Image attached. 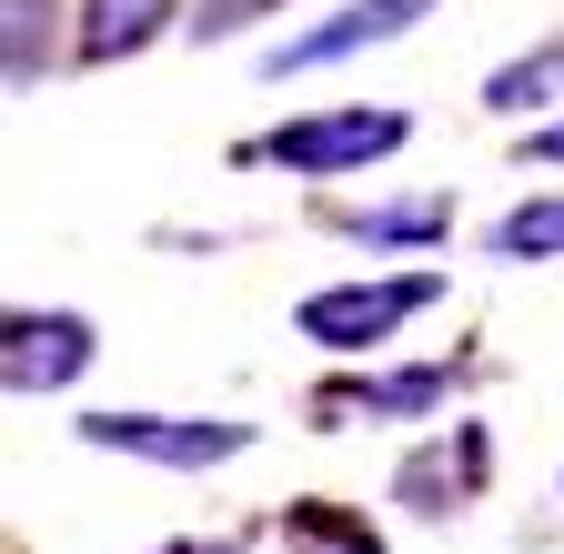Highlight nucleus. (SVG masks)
Here are the masks:
<instances>
[{
	"mask_svg": "<svg viewBox=\"0 0 564 554\" xmlns=\"http://www.w3.org/2000/svg\"><path fill=\"white\" fill-rule=\"evenodd\" d=\"M61 0H0V72H11V91H31L51 72V51H61Z\"/></svg>",
	"mask_w": 564,
	"mask_h": 554,
	"instance_id": "10",
	"label": "nucleus"
},
{
	"mask_svg": "<svg viewBox=\"0 0 564 554\" xmlns=\"http://www.w3.org/2000/svg\"><path fill=\"white\" fill-rule=\"evenodd\" d=\"M484 252H494V262H554V252H564V192L514 202V213L484 232Z\"/></svg>",
	"mask_w": 564,
	"mask_h": 554,
	"instance_id": "12",
	"label": "nucleus"
},
{
	"mask_svg": "<svg viewBox=\"0 0 564 554\" xmlns=\"http://www.w3.org/2000/svg\"><path fill=\"white\" fill-rule=\"evenodd\" d=\"M403 142H413L403 111H303V121L262 131L252 162L293 172V182H343V172H364V162H383V152H403Z\"/></svg>",
	"mask_w": 564,
	"mask_h": 554,
	"instance_id": "2",
	"label": "nucleus"
},
{
	"mask_svg": "<svg viewBox=\"0 0 564 554\" xmlns=\"http://www.w3.org/2000/svg\"><path fill=\"white\" fill-rule=\"evenodd\" d=\"M444 303V272L423 262V272H383V283H323L303 293V343H323V354H373V343H393L413 313H434Z\"/></svg>",
	"mask_w": 564,
	"mask_h": 554,
	"instance_id": "1",
	"label": "nucleus"
},
{
	"mask_svg": "<svg viewBox=\"0 0 564 554\" xmlns=\"http://www.w3.org/2000/svg\"><path fill=\"white\" fill-rule=\"evenodd\" d=\"M293 534H313V544H333V554H383L373 524H343L333 504H293Z\"/></svg>",
	"mask_w": 564,
	"mask_h": 554,
	"instance_id": "13",
	"label": "nucleus"
},
{
	"mask_svg": "<svg viewBox=\"0 0 564 554\" xmlns=\"http://www.w3.org/2000/svg\"><path fill=\"white\" fill-rule=\"evenodd\" d=\"M534 162H564V121H554V131H534Z\"/></svg>",
	"mask_w": 564,
	"mask_h": 554,
	"instance_id": "15",
	"label": "nucleus"
},
{
	"mask_svg": "<svg viewBox=\"0 0 564 554\" xmlns=\"http://www.w3.org/2000/svg\"><path fill=\"white\" fill-rule=\"evenodd\" d=\"M464 383V363H403V373H364L352 393H333V413H364V424H413V413H444Z\"/></svg>",
	"mask_w": 564,
	"mask_h": 554,
	"instance_id": "7",
	"label": "nucleus"
},
{
	"mask_svg": "<svg viewBox=\"0 0 564 554\" xmlns=\"http://www.w3.org/2000/svg\"><path fill=\"white\" fill-rule=\"evenodd\" d=\"M333 232L364 242V252H423V242L454 232V202H343Z\"/></svg>",
	"mask_w": 564,
	"mask_h": 554,
	"instance_id": "8",
	"label": "nucleus"
},
{
	"mask_svg": "<svg viewBox=\"0 0 564 554\" xmlns=\"http://www.w3.org/2000/svg\"><path fill=\"white\" fill-rule=\"evenodd\" d=\"M172 21H182V0H82L70 51H82V61H131V51H152Z\"/></svg>",
	"mask_w": 564,
	"mask_h": 554,
	"instance_id": "9",
	"label": "nucleus"
},
{
	"mask_svg": "<svg viewBox=\"0 0 564 554\" xmlns=\"http://www.w3.org/2000/svg\"><path fill=\"white\" fill-rule=\"evenodd\" d=\"M423 11H434V0H343L333 21H313V31H293L282 41L262 72L282 82V72H333V61H352V51H383V41H403Z\"/></svg>",
	"mask_w": 564,
	"mask_h": 554,
	"instance_id": "5",
	"label": "nucleus"
},
{
	"mask_svg": "<svg viewBox=\"0 0 564 554\" xmlns=\"http://www.w3.org/2000/svg\"><path fill=\"white\" fill-rule=\"evenodd\" d=\"M484 464H494L484 424H454L444 444H423V454H403V474H393V495H403L413 514H464V504L484 495Z\"/></svg>",
	"mask_w": 564,
	"mask_h": 554,
	"instance_id": "6",
	"label": "nucleus"
},
{
	"mask_svg": "<svg viewBox=\"0 0 564 554\" xmlns=\"http://www.w3.org/2000/svg\"><path fill=\"white\" fill-rule=\"evenodd\" d=\"M82 444L91 454H131V464H162V474H212L252 454V424H232V413H82Z\"/></svg>",
	"mask_w": 564,
	"mask_h": 554,
	"instance_id": "3",
	"label": "nucleus"
},
{
	"mask_svg": "<svg viewBox=\"0 0 564 554\" xmlns=\"http://www.w3.org/2000/svg\"><path fill=\"white\" fill-rule=\"evenodd\" d=\"M544 101H564V41H544V51H524V61H505V72L484 82V111H544Z\"/></svg>",
	"mask_w": 564,
	"mask_h": 554,
	"instance_id": "11",
	"label": "nucleus"
},
{
	"mask_svg": "<svg viewBox=\"0 0 564 554\" xmlns=\"http://www.w3.org/2000/svg\"><path fill=\"white\" fill-rule=\"evenodd\" d=\"M162 554H242V544H162Z\"/></svg>",
	"mask_w": 564,
	"mask_h": 554,
	"instance_id": "16",
	"label": "nucleus"
},
{
	"mask_svg": "<svg viewBox=\"0 0 564 554\" xmlns=\"http://www.w3.org/2000/svg\"><path fill=\"white\" fill-rule=\"evenodd\" d=\"M91 354H101L91 313H11V323H0V383H11V393H61V383H82Z\"/></svg>",
	"mask_w": 564,
	"mask_h": 554,
	"instance_id": "4",
	"label": "nucleus"
},
{
	"mask_svg": "<svg viewBox=\"0 0 564 554\" xmlns=\"http://www.w3.org/2000/svg\"><path fill=\"white\" fill-rule=\"evenodd\" d=\"M252 11H262V0H202V11H192V41H232Z\"/></svg>",
	"mask_w": 564,
	"mask_h": 554,
	"instance_id": "14",
	"label": "nucleus"
}]
</instances>
